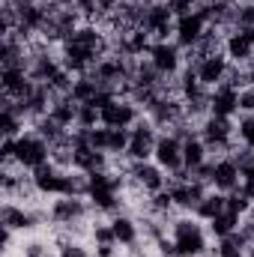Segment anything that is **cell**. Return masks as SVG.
I'll use <instances>...</instances> for the list:
<instances>
[{
  "label": "cell",
  "mask_w": 254,
  "mask_h": 257,
  "mask_svg": "<svg viewBox=\"0 0 254 257\" xmlns=\"http://www.w3.org/2000/svg\"><path fill=\"white\" fill-rule=\"evenodd\" d=\"M108 39L96 24H81L63 45H60V63L72 75H87L102 57H108Z\"/></svg>",
  "instance_id": "1"
},
{
  "label": "cell",
  "mask_w": 254,
  "mask_h": 257,
  "mask_svg": "<svg viewBox=\"0 0 254 257\" xmlns=\"http://www.w3.org/2000/svg\"><path fill=\"white\" fill-rule=\"evenodd\" d=\"M171 239L177 245L180 257H203L206 254V230L200 224V218L183 215L171 224Z\"/></svg>",
  "instance_id": "2"
},
{
  "label": "cell",
  "mask_w": 254,
  "mask_h": 257,
  "mask_svg": "<svg viewBox=\"0 0 254 257\" xmlns=\"http://www.w3.org/2000/svg\"><path fill=\"white\" fill-rule=\"evenodd\" d=\"M200 138L206 144V150L212 156H230L233 153V135H236V123L230 117H215V114H206L203 123H200Z\"/></svg>",
  "instance_id": "3"
},
{
  "label": "cell",
  "mask_w": 254,
  "mask_h": 257,
  "mask_svg": "<svg viewBox=\"0 0 254 257\" xmlns=\"http://www.w3.org/2000/svg\"><path fill=\"white\" fill-rule=\"evenodd\" d=\"M51 162V144L45 138H39L33 128L15 138V165L24 171H36L42 165Z\"/></svg>",
  "instance_id": "4"
},
{
  "label": "cell",
  "mask_w": 254,
  "mask_h": 257,
  "mask_svg": "<svg viewBox=\"0 0 254 257\" xmlns=\"http://www.w3.org/2000/svg\"><path fill=\"white\" fill-rule=\"evenodd\" d=\"M81 27V12L75 6H54L48 12V21L42 27V42H60L63 45L66 39Z\"/></svg>",
  "instance_id": "5"
},
{
  "label": "cell",
  "mask_w": 254,
  "mask_h": 257,
  "mask_svg": "<svg viewBox=\"0 0 254 257\" xmlns=\"http://www.w3.org/2000/svg\"><path fill=\"white\" fill-rule=\"evenodd\" d=\"M153 162H156L168 177L180 174V171L186 168V162H183V138H177L174 132H159Z\"/></svg>",
  "instance_id": "6"
},
{
  "label": "cell",
  "mask_w": 254,
  "mask_h": 257,
  "mask_svg": "<svg viewBox=\"0 0 254 257\" xmlns=\"http://www.w3.org/2000/svg\"><path fill=\"white\" fill-rule=\"evenodd\" d=\"M183 117H186V105H183V99L168 96V93H162V96L147 108V120H150L156 128H165V132H171Z\"/></svg>",
  "instance_id": "7"
},
{
  "label": "cell",
  "mask_w": 254,
  "mask_h": 257,
  "mask_svg": "<svg viewBox=\"0 0 254 257\" xmlns=\"http://www.w3.org/2000/svg\"><path fill=\"white\" fill-rule=\"evenodd\" d=\"M66 180H69V168H60L54 162L30 171V183L36 194H51V197H63L66 194Z\"/></svg>",
  "instance_id": "8"
},
{
  "label": "cell",
  "mask_w": 254,
  "mask_h": 257,
  "mask_svg": "<svg viewBox=\"0 0 254 257\" xmlns=\"http://www.w3.org/2000/svg\"><path fill=\"white\" fill-rule=\"evenodd\" d=\"M147 60L156 66L165 78H177L183 72V48L177 42H168V39H156Z\"/></svg>",
  "instance_id": "9"
},
{
  "label": "cell",
  "mask_w": 254,
  "mask_h": 257,
  "mask_svg": "<svg viewBox=\"0 0 254 257\" xmlns=\"http://www.w3.org/2000/svg\"><path fill=\"white\" fill-rule=\"evenodd\" d=\"M206 33H209V24H206V18H203L200 9L191 12V15L177 18V24H174V42H177L180 48H189V51H194V48L200 45V39H203Z\"/></svg>",
  "instance_id": "10"
},
{
  "label": "cell",
  "mask_w": 254,
  "mask_h": 257,
  "mask_svg": "<svg viewBox=\"0 0 254 257\" xmlns=\"http://www.w3.org/2000/svg\"><path fill=\"white\" fill-rule=\"evenodd\" d=\"M141 120H144L141 108L129 96H120V99H114L111 105L102 108V126L108 128H135Z\"/></svg>",
  "instance_id": "11"
},
{
  "label": "cell",
  "mask_w": 254,
  "mask_h": 257,
  "mask_svg": "<svg viewBox=\"0 0 254 257\" xmlns=\"http://www.w3.org/2000/svg\"><path fill=\"white\" fill-rule=\"evenodd\" d=\"M156 141H159L156 126H153L150 120H141L138 126L132 128L126 159H129V162H150V159H153V153H156Z\"/></svg>",
  "instance_id": "12"
},
{
  "label": "cell",
  "mask_w": 254,
  "mask_h": 257,
  "mask_svg": "<svg viewBox=\"0 0 254 257\" xmlns=\"http://www.w3.org/2000/svg\"><path fill=\"white\" fill-rule=\"evenodd\" d=\"M174 24H177V15L171 12L168 3H150L144 9V18H141V27L156 39H168V33H174Z\"/></svg>",
  "instance_id": "13"
},
{
  "label": "cell",
  "mask_w": 254,
  "mask_h": 257,
  "mask_svg": "<svg viewBox=\"0 0 254 257\" xmlns=\"http://www.w3.org/2000/svg\"><path fill=\"white\" fill-rule=\"evenodd\" d=\"M194 72H197V78H200V84L203 87H218V84H224L227 81V72H230V60H227V54L224 51H218V54H206V57H194Z\"/></svg>",
  "instance_id": "14"
},
{
  "label": "cell",
  "mask_w": 254,
  "mask_h": 257,
  "mask_svg": "<svg viewBox=\"0 0 254 257\" xmlns=\"http://www.w3.org/2000/svg\"><path fill=\"white\" fill-rule=\"evenodd\" d=\"M90 212V200L87 197H57L48 209V218L54 224H63V227H72V224H81Z\"/></svg>",
  "instance_id": "15"
},
{
  "label": "cell",
  "mask_w": 254,
  "mask_h": 257,
  "mask_svg": "<svg viewBox=\"0 0 254 257\" xmlns=\"http://www.w3.org/2000/svg\"><path fill=\"white\" fill-rule=\"evenodd\" d=\"M129 177H132V183H135L138 189H144V192H150V194L168 189V174H165L153 159H150V162H132Z\"/></svg>",
  "instance_id": "16"
},
{
  "label": "cell",
  "mask_w": 254,
  "mask_h": 257,
  "mask_svg": "<svg viewBox=\"0 0 254 257\" xmlns=\"http://www.w3.org/2000/svg\"><path fill=\"white\" fill-rule=\"evenodd\" d=\"M239 186H242V171L233 162V156H218L209 189H215V192H221V194H230V192H236Z\"/></svg>",
  "instance_id": "17"
},
{
  "label": "cell",
  "mask_w": 254,
  "mask_h": 257,
  "mask_svg": "<svg viewBox=\"0 0 254 257\" xmlns=\"http://www.w3.org/2000/svg\"><path fill=\"white\" fill-rule=\"evenodd\" d=\"M42 218H45L42 212H30L12 200H6L0 206V227H9V230H33Z\"/></svg>",
  "instance_id": "18"
},
{
  "label": "cell",
  "mask_w": 254,
  "mask_h": 257,
  "mask_svg": "<svg viewBox=\"0 0 254 257\" xmlns=\"http://www.w3.org/2000/svg\"><path fill=\"white\" fill-rule=\"evenodd\" d=\"M209 114L215 117H236L239 114V90L230 84H218L209 90Z\"/></svg>",
  "instance_id": "19"
},
{
  "label": "cell",
  "mask_w": 254,
  "mask_h": 257,
  "mask_svg": "<svg viewBox=\"0 0 254 257\" xmlns=\"http://www.w3.org/2000/svg\"><path fill=\"white\" fill-rule=\"evenodd\" d=\"M224 54L230 63H251L254 60V33H242V30H230L224 36Z\"/></svg>",
  "instance_id": "20"
},
{
  "label": "cell",
  "mask_w": 254,
  "mask_h": 257,
  "mask_svg": "<svg viewBox=\"0 0 254 257\" xmlns=\"http://www.w3.org/2000/svg\"><path fill=\"white\" fill-rule=\"evenodd\" d=\"M33 78L27 72V66H9V69H0V90L3 96L9 99H21L27 90H30Z\"/></svg>",
  "instance_id": "21"
},
{
  "label": "cell",
  "mask_w": 254,
  "mask_h": 257,
  "mask_svg": "<svg viewBox=\"0 0 254 257\" xmlns=\"http://www.w3.org/2000/svg\"><path fill=\"white\" fill-rule=\"evenodd\" d=\"M72 171H84V174L108 171V153H102L96 147H75V153H72Z\"/></svg>",
  "instance_id": "22"
},
{
  "label": "cell",
  "mask_w": 254,
  "mask_h": 257,
  "mask_svg": "<svg viewBox=\"0 0 254 257\" xmlns=\"http://www.w3.org/2000/svg\"><path fill=\"white\" fill-rule=\"evenodd\" d=\"M111 230H114V239H117L120 248H135L138 239H141V227L135 224V218H129L123 212H117L111 218Z\"/></svg>",
  "instance_id": "23"
},
{
  "label": "cell",
  "mask_w": 254,
  "mask_h": 257,
  "mask_svg": "<svg viewBox=\"0 0 254 257\" xmlns=\"http://www.w3.org/2000/svg\"><path fill=\"white\" fill-rule=\"evenodd\" d=\"M183 162H186V171H197L203 162H209V150H206V144H203V138H200V132H194L191 138L183 141Z\"/></svg>",
  "instance_id": "24"
},
{
  "label": "cell",
  "mask_w": 254,
  "mask_h": 257,
  "mask_svg": "<svg viewBox=\"0 0 254 257\" xmlns=\"http://www.w3.org/2000/svg\"><path fill=\"white\" fill-rule=\"evenodd\" d=\"M78 108H81V102H75V96L69 93V96H54L48 114H51L57 123H63L66 128H75V123H78Z\"/></svg>",
  "instance_id": "25"
},
{
  "label": "cell",
  "mask_w": 254,
  "mask_h": 257,
  "mask_svg": "<svg viewBox=\"0 0 254 257\" xmlns=\"http://www.w3.org/2000/svg\"><path fill=\"white\" fill-rule=\"evenodd\" d=\"M224 209H227V194L209 189V192H206V197L197 203V209H194L191 215H194V218H200V221H212V218H215V215H221Z\"/></svg>",
  "instance_id": "26"
},
{
  "label": "cell",
  "mask_w": 254,
  "mask_h": 257,
  "mask_svg": "<svg viewBox=\"0 0 254 257\" xmlns=\"http://www.w3.org/2000/svg\"><path fill=\"white\" fill-rule=\"evenodd\" d=\"M33 132L39 135V138H45L51 147L57 144V141H63L66 135H69V128L63 123H57L51 114H45V117H39V120H33Z\"/></svg>",
  "instance_id": "27"
},
{
  "label": "cell",
  "mask_w": 254,
  "mask_h": 257,
  "mask_svg": "<svg viewBox=\"0 0 254 257\" xmlns=\"http://www.w3.org/2000/svg\"><path fill=\"white\" fill-rule=\"evenodd\" d=\"M206 224H209V236L224 239V236H230L233 230H239V227H242V218L224 209L221 215H215V218H212V221H206Z\"/></svg>",
  "instance_id": "28"
},
{
  "label": "cell",
  "mask_w": 254,
  "mask_h": 257,
  "mask_svg": "<svg viewBox=\"0 0 254 257\" xmlns=\"http://www.w3.org/2000/svg\"><path fill=\"white\" fill-rule=\"evenodd\" d=\"M230 30H242V33H254V3H239L236 0V18Z\"/></svg>",
  "instance_id": "29"
},
{
  "label": "cell",
  "mask_w": 254,
  "mask_h": 257,
  "mask_svg": "<svg viewBox=\"0 0 254 257\" xmlns=\"http://www.w3.org/2000/svg\"><path fill=\"white\" fill-rule=\"evenodd\" d=\"M251 200L245 197V192L242 189H236V192L227 194V212H233V215H239V218H245L248 212H251Z\"/></svg>",
  "instance_id": "30"
},
{
  "label": "cell",
  "mask_w": 254,
  "mask_h": 257,
  "mask_svg": "<svg viewBox=\"0 0 254 257\" xmlns=\"http://www.w3.org/2000/svg\"><path fill=\"white\" fill-rule=\"evenodd\" d=\"M236 138L242 147L254 150V114H242L239 123H236Z\"/></svg>",
  "instance_id": "31"
},
{
  "label": "cell",
  "mask_w": 254,
  "mask_h": 257,
  "mask_svg": "<svg viewBox=\"0 0 254 257\" xmlns=\"http://www.w3.org/2000/svg\"><path fill=\"white\" fill-rule=\"evenodd\" d=\"M150 209H153L156 215H168V212L174 209V197H171V192L162 189V192L150 194Z\"/></svg>",
  "instance_id": "32"
},
{
  "label": "cell",
  "mask_w": 254,
  "mask_h": 257,
  "mask_svg": "<svg viewBox=\"0 0 254 257\" xmlns=\"http://www.w3.org/2000/svg\"><path fill=\"white\" fill-rule=\"evenodd\" d=\"M93 239H96V245H117L114 230H111V221H99L93 227Z\"/></svg>",
  "instance_id": "33"
},
{
  "label": "cell",
  "mask_w": 254,
  "mask_h": 257,
  "mask_svg": "<svg viewBox=\"0 0 254 257\" xmlns=\"http://www.w3.org/2000/svg\"><path fill=\"white\" fill-rule=\"evenodd\" d=\"M200 3H203V0H168V6H171V12H174L177 18L197 12V9H200Z\"/></svg>",
  "instance_id": "34"
},
{
  "label": "cell",
  "mask_w": 254,
  "mask_h": 257,
  "mask_svg": "<svg viewBox=\"0 0 254 257\" xmlns=\"http://www.w3.org/2000/svg\"><path fill=\"white\" fill-rule=\"evenodd\" d=\"M57 257H93L81 242H63L60 248H57Z\"/></svg>",
  "instance_id": "35"
},
{
  "label": "cell",
  "mask_w": 254,
  "mask_h": 257,
  "mask_svg": "<svg viewBox=\"0 0 254 257\" xmlns=\"http://www.w3.org/2000/svg\"><path fill=\"white\" fill-rule=\"evenodd\" d=\"M0 162L3 165H12L15 162V138H3L0 141Z\"/></svg>",
  "instance_id": "36"
},
{
  "label": "cell",
  "mask_w": 254,
  "mask_h": 257,
  "mask_svg": "<svg viewBox=\"0 0 254 257\" xmlns=\"http://www.w3.org/2000/svg\"><path fill=\"white\" fill-rule=\"evenodd\" d=\"M239 111L242 114H254V84L239 90Z\"/></svg>",
  "instance_id": "37"
},
{
  "label": "cell",
  "mask_w": 254,
  "mask_h": 257,
  "mask_svg": "<svg viewBox=\"0 0 254 257\" xmlns=\"http://www.w3.org/2000/svg\"><path fill=\"white\" fill-rule=\"evenodd\" d=\"M75 9H78L84 18H96V12H99V0H75Z\"/></svg>",
  "instance_id": "38"
},
{
  "label": "cell",
  "mask_w": 254,
  "mask_h": 257,
  "mask_svg": "<svg viewBox=\"0 0 254 257\" xmlns=\"http://www.w3.org/2000/svg\"><path fill=\"white\" fill-rule=\"evenodd\" d=\"M24 257H48V248H45L42 242H30V245L24 248Z\"/></svg>",
  "instance_id": "39"
},
{
  "label": "cell",
  "mask_w": 254,
  "mask_h": 257,
  "mask_svg": "<svg viewBox=\"0 0 254 257\" xmlns=\"http://www.w3.org/2000/svg\"><path fill=\"white\" fill-rule=\"evenodd\" d=\"M117 245H96V257H114Z\"/></svg>",
  "instance_id": "40"
},
{
  "label": "cell",
  "mask_w": 254,
  "mask_h": 257,
  "mask_svg": "<svg viewBox=\"0 0 254 257\" xmlns=\"http://www.w3.org/2000/svg\"><path fill=\"white\" fill-rule=\"evenodd\" d=\"M248 257H254V242H251V245H248Z\"/></svg>",
  "instance_id": "41"
}]
</instances>
